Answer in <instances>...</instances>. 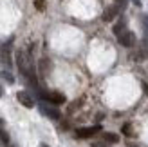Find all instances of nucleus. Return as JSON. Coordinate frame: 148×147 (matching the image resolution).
Here are the masks:
<instances>
[{
  "mask_svg": "<svg viewBox=\"0 0 148 147\" xmlns=\"http://www.w3.org/2000/svg\"><path fill=\"white\" fill-rule=\"evenodd\" d=\"M42 147H49V145H45V144H43V145H42Z\"/></svg>",
  "mask_w": 148,
  "mask_h": 147,
  "instance_id": "nucleus-20",
  "label": "nucleus"
},
{
  "mask_svg": "<svg viewBox=\"0 0 148 147\" xmlns=\"http://www.w3.org/2000/svg\"><path fill=\"white\" fill-rule=\"evenodd\" d=\"M49 64H51V62H49V60H45V58H43V60L40 62V67H42V73H43V75H47V67H51Z\"/></svg>",
  "mask_w": 148,
  "mask_h": 147,
  "instance_id": "nucleus-12",
  "label": "nucleus"
},
{
  "mask_svg": "<svg viewBox=\"0 0 148 147\" xmlns=\"http://www.w3.org/2000/svg\"><path fill=\"white\" fill-rule=\"evenodd\" d=\"M43 98H45L49 104L53 105H60V104H65V96L58 91H49V93H43Z\"/></svg>",
  "mask_w": 148,
  "mask_h": 147,
  "instance_id": "nucleus-2",
  "label": "nucleus"
},
{
  "mask_svg": "<svg viewBox=\"0 0 148 147\" xmlns=\"http://www.w3.org/2000/svg\"><path fill=\"white\" fill-rule=\"evenodd\" d=\"M0 78H2L4 82H7V84H14L13 75H11V73H7V71H2V73H0Z\"/></svg>",
  "mask_w": 148,
  "mask_h": 147,
  "instance_id": "nucleus-11",
  "label": "nucleus"
},
{
  "mask_svg": "<svg viewBox=\"0 0 148 147\" xmlns=\"http://www.w3.org/2000/svg\"><path fill=\"white\" fill-rule=\"evenodd\" d=\"M9 145V136L4 129H0V147H7Z\"/></svg>",
  "mask_w": 148,
  "mask_h": 147,
  "instance_id": "nucleus-10",
  "label": "nucleus"
},
{
  "mask_svg": "<svg viewBox=\"0 0 148 147\" xmlns=\"http://www.w3.org/2000/svg\"><path fill=\"white\" fill-rule=\"evenodd\" d=\"M134 4L136 6H141V0H134Z\"/></svg>",
  "mask_w": 148,
  "mask_h": 147,
  "instance_id": "nucleus-17",
  "label": "nucleus"
},
{
  "mask_svg": "<svg viewBox=\"0 0 148 147\" xmlns=\"http://www.w3.org/2000/svg\"><path fill=\"white\" fill-rule=\"evenodd\" d=\"M117 6H119V7H125V6H127V0H117Z\"/></svg>",
  "mask_w": 148,
  "mask_h": 147,
  "instance_id": "nucleus-16",
  "label": "nucleus"
},
{
  "mask_svg": "<svg viewBox=\"0 0 148 147\" xmlns=\"http://www.w3.org/2000/svg\"><path fill=\"white\" fill-rule=\"evenodd\" d=\"M117 13H119V6H110L108 9H105V13H103V20H105V22L114 20V17Z\"/></svg>",
  "mask_w": 148,
  "mask_h": 147,
  "instance_id": "nucleus-7",
  "label": "nucleus"
},
{
  "mask_svg": "<svg viewBox=\"0 0 148 147\" xmlns=\"http://www.w3.org/2000/svg\"><path fill=\"white\" fill-rule=\"evenodd\" d=\"M125 26H127V22H125V18H119V22L114 26V33L116 35H121L125 31Z\"/></svg>",
  "mask_w": 148,
  "mask_h": 147,
  "instance_id": "nucleus-9",
  "label": "nucleus"
},
{
  "mask_svg": "<svg viewBox=\"0 0 148 147\" xmlns=\"http://www.w3.org/2000/svg\"><path fill=\"white\" fill-rule=\"evenodd\" d=\"M2 123H4V120H2V118H0V126H2Z\"/></svg>",
  "mask_w": 148,
  "mask_h": 147,
  "instance_id": "nucleus-19",
  "label": "nucleus"
},
{
  "mask_svg": "<svg viewBox=\"0 0 148 147\" xmlns=\"http://www.w3.org/2000/svg\"><path fill=\"white\" fill-rule=\"evenodd\" d=\"M40 111L45 114V116H49V118H53V120H58V118H60V111H58L56 107H53V105L42 104V105H40Z\"/></svg>",
  "mask_w": 148,
  "mask_h": 147,
  "instance_id": "nucleus-6",
  "label": "nucleus"
},
{
  "mask_svg": "<svg viewBox=\"0 0 148 147\" xmlns=\"http://www.w3.org/2000/svg\"><path fill=\"white\" fill-rule=\"evenodd\" d=\"M2 94H4V93H2V87H0V96H2Z\"/></svg>",
  "mask_w": 148,
  "mask_h": 147,
  "instance_id": "nucleus-18",
  "label": "nucleus"
},
{
  "mask_svg": "<svg viewBox=\"0 0 148 147\" xmlns=\"http://www.w3.org/2000/svg\"><path fill=\"white\" fill-rule=\"evenodd\" d=\"M117 40H119L121 46L125 47H130V46H134V42H136V36L132 31H123L121 35H117Z\"/></svg>",
  "mask_w": 148,
  "mask_h": 147,
  "instance_id": "nucleus-4",
  "label": "nucleus"
},
{
  "mask_svg": "<svg viewBox=\"0 0 148 147\" xmlns=\"http://www.w3.org/2000/svg\"><path fill=\"white\" fill-rule=\"evenodd\" d=\"M123 133H125V135H128V136H132V129H130V123H127V126H123Z\"/></svg>",
  "mask_w": 148,
  "mask_h": 147,
  "instance_id": "nucleus-14",
  "label": "nucleus"
},
{
  "mask_svg": "<svg viewBox=\"0 0 148 147\" xmlns=\"http://www.w3.org/2000/svg\"><path fill=\"white\" fill-rule=\"evenodd\" d=\"M16 98H18V102L24 107H27V109H31V107H34V100L31 98V94L29 93H25V91H20L18 94H16Z\"/></svg>",
  "mask_w": 148,
  "mask_h": 147,
  "instance_id": "nucleus-5",
  "label": "nucleus"
},
{
  "mask_svg": "<svg viewBox=\"0 0 148 147\" xmlns=\"http://www.w3.org/2000/svg\"><path fill=\"white\" fill-rule=\"evenodd\" d=\"M143 29H145V40L148 42V17H143Z\"/></svg>",
  "mask_w": 148,
  "mask_h": 147,
  "instance_id": "nucleus-13",
  "label": "nucleus"
},
{
  "mask_svg": "<svg viewBox=\"0 0 148 147\" xmlns=\"http://www.w3.org/2000/svg\"><path fill=\"white\" fill-rule=\"evenodd\" d=\"M36 7H38V9H43V0H36Z\"/></svg>",
  "mask_w": 148,
  "mask_h": 147,
  "instance_id": "nucleus-15",
  "label": "nucleus"
},
{
  "mask_svg": "<svg viewBox=\"0 0 148 147\" xmlns=\"http://www.w3.org/2000/svg\"><path fill=\"white\" fill-rule=\"evenodd\" d=\"M103 140H105L107 144H117L119 142V136H117L116 133H105L103 135Z\"/></svg>",
  "mask_w": 148,
  "mask_h": 147,
  "instance_id": "nucleus-8",
  "label": "nucleus"
},
{
  "mask_svg": "<svg viewBox=\"0 0 148 147\" xmlns=\"http://www.w3.org/2000/svg\"><path fill=\"white\" fill-rule=\"evenodd\" d=\"M16 64H18V69H20V73H22L24 76H27L29 80L34 78L31 60H29V56L24 53V51H18V53H16Z\"/></svg>",
  "mask_w": 148,
  "mask_h": 147,
  "instance_id": "nucleus-1",
  "label": "nucleus"
},
{
  "mask_svg": "<svg viewBox=\"0 0 148 147\" xmlns=\"http://www.w3.org/2000/svg\"><path fill=\"white\" fill-rule=\"evenodd\" d=\"M101 131L99 126H90V127H81V129H76V138H90L94 135H98Z\"/></svg>",
  "mask_w": 148,
  "mask_h": 147,
  "instance_id": "nucleus-3",
  "label": "nucleus"
}]
</instances>
